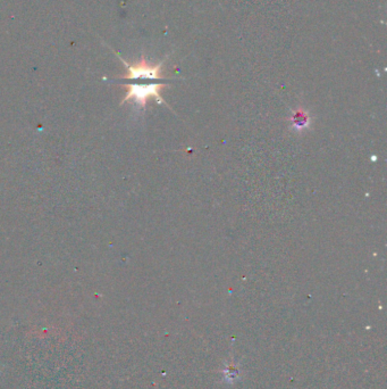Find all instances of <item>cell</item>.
<instances>
[{
    "label": "cell",
    "mask_w": 387,
    "mask_h": 389,
    "mask_svg": "<svg viewBox=\"0 0 387 389\" xmlns=\"http://www.w3.org/2000/svg\"><path fill=\"white\" fill-rule=\"evenodd\" d=\"M310 126V116L308 112H306L305 109L300 108L298 111L293 112L291 118V128L295 131H302L307 130Z\"/></svg>",
    "instance_id": "cell-3"
},
{
    "label": "cell",
    "mask_w": 387,
    "mask_h": 389,
    "mask_svg": "<svg viewBox=\"0 0 387 389\" xmlns=\"http://www.w3.org/2000/svg\"><path fill=\"white\" fill-rule=\"evenodd\" d=\"M114 52H115L117 57L122 60L124 66L126 67V73H125L123 77H120L119 80H126L128 82L136 81V80L167 81L161 75V67L164 65L165 59L161 60L160 63H158L157 65H150V64L147 62L144 55H142L139 62H136L135 64H128L126 60H124L122 57H120L118 52L116 51Z\"/></svg>",
    "instance_id": "cell-2"
},
{
    "label": "cell",
    "mask_w": 387,
    "mask_h": 389,
    "mask_svg": "<svg viewBox=\"0 0 387 389\" xmlns=\"http://www.w3.org/2000/svg\"><path fill=\"white\" fill-rule=\"evenodd\" d=\"M123 86L126 89V93L123 98L122 103L134 101L140 108L144 109L147 107V103L149 99H155L158 103L165 104V100L161 97V90L166 86V83L162 81H151V80H136L124 83Z\"/></svg>",
    "instance_id": "cell-1"
}]
</instances>
